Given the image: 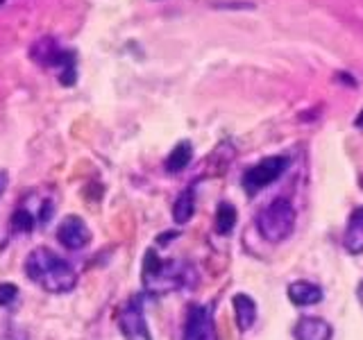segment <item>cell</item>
Segmentation results:
<instances>
[{
	"label": "cell",
	"instance_id": "obj_1",
	"mask_svg": "<svg viewBox=\"0 0 363 340\" xmlns=\"http://www.w3.org/2000/svg\"><path fill=\"white\" fill-rule=\"evenodd\" d=\"M26 275L39 288L62 295L77 286V272L66 259L55 254L50 247H34L26 259Z\"/></svg>",
	"mask_w": 363,
	"mask_h": 340
},
{
	"label": "cell",
	"instance_id": "obj_2",
	"mask_svg": "<svg viewBox=\"0 0 363 340\" xmlns=\"http://www.w3.org/2000/svg\"><path fill=\"white\" fill-rule=\"evenodd\" d=\"M30 60L45 68H57L60 73V82L64 86H71L77 79V68H75V52L62 48L60 41L52 37H41L32 43L30 48Z\"/></svg>",
	"mask_w": 363,
	"mask_h": 340
},
{
	"label": "cell",
	"instance_id": "obj_3",
	"mask_svg": "<svg viewBox=\"0 0 363 340\" xmlns=\"http://www.w3.org/2000/svg\"><path fill=\"white\" fill-rule=\"evenodd\" d=\"M295 220H298V213H295L291 200L277 198L257 215V230L268 243H281L293 234Z\"/></svg>",
	"mask_w": 363,
	"mask_h": 340
},
{
	"label": "cell",
	"instance_id": "obj_4",
	"mask_svg": "<svg viewBox=\"0 0 363 340\" xmlns=\"http://www.w3.org/2000/svg\"><path fill=\"white\" fill-rule=\"evenodd\" d=\"M143 286L152 293H166L179 288L184 283V268H179L177 261L162 259L155 247H150L143 256V270H141Z\"/></svg>",
	"mask_w": 363,
	"mask_h": 340
},
{
	"label": "cell",
	"instance_id": "obj_5",
	"mask_svg": "<svg viewBox=\"0 0 363 340\" xmlns=\"http://www.w3.org/2000/svg\"><path fill=\"white\" fill-rule=\"evenodd\" d=\"M289 166H291V159L286 154H272V157L261 159L259 164L245 170L243 188L250 193V196H255V193H259L261 188L275 184V181L289 170Z\"/></svg>",
	"mask_w": 363,
	"mask_h": 340
},
{
	"label": "cell",
	"instance_id": "obj_6",
	"mask_svg": "<svg viewBox=\"0 0 363 340\" xmlns=\"http://www.w3.org/2000/svg\"><path fill=\"white\" fill-rule=\"evenodd\" d=\"M118 329L125 340H152L150 329H147V322H145L141 295H132V298L121 306Z\"/></svg>",
	"mask_w": 363,
	"mask_h": 340
},
{
	"label": "cell",
	"instance_id": "obj_7",
	"mask_svg": "<svg viewBox=\"0 0 363 340\" xmlns=\"http://www.w3.org/2000/svg\"><path fill=\"white\" fill-rule=\"evenodd\" d=\"M184 340H218L211 306L204 304L191 306L184 322Z\"/></svg>",
	"mask_w": 363,
	"mask_h": 340
},
{
	"label": "cell",
	"instance_id": "obj_8",
	"mask_svg": "<svg viewBox=\"0 0 363 340\" xmlns=\"http://www.w3.org/2000/svg\"><path fill=\"white\" fill-rule=\"evenodd\" d=\"M57 241L66 249H82L91 241V230L79 215H66L57 230Z\"/></svg>",
	"mask_w": 363,
	"mask_h": 340
},
{
	"label": "cell",
	"instance_id": "obj_9",
	"mask_svg": "<svg viewBox=\"0 0 363 340\" xmlns=\"http://www.w3.org/2000/svg\"><path fill=\"white\" fill-rule=\"evenodd\" d=\"M295 340H332L334 329L327 320L315 315H304L298 320V324L293 327Z\"/></svg>",
	"mask_w": 363,
	"mask_h": 340
},
{
	"label": "cell",
	"instance_id": "obj_10",
	"mask_svg": "<svg viewBox=\"0 0 363 340\" xmlns=\"http://www.w3.org/2000/svg\"><path fill=\"white\" fill-rule=\"evenodd\" d=\"M289 300L295 306H313L323 300V288L309 279H298L289 286Z\"/></svg>",
	"mask_w": 363,
	"mask_h": 340
},
{
	"label": "cell",
	"instance_id": "obj_11",
	"mask_svg": "<svg viewBox=\"0 0 363 340\" xmlns=\"http://www.w3.org/2000/svg\"><path fill=\"white\" fill-rule=\"evenodd\" d=\"M234 304V317H236V327L238 332H250L257 322V304L255 300L245 293H238L232 298Z\"/></svg>",
	"mask_w": 363,
	"mask_h": 340
},
{
	"label": "cell",
	"instance_id": "obj_12",
	"mask_svg": "<svg viewBox=\"0 0 363 340\" xmlns=\"http://www.w3.org/2000/svg\"><path fill=\"white\" fill-rule=\"evenodd\" d=\"M193 213H196V191L186 188L179 193L173 204V220L177 225H186L193 218Z\"/></svg>",
	"mask_w": 363,
	"mask_h": 340
},
{
	"label": "cell",
	"instance_id": "obj_13",
	"mask_svg": "<svg viewBox=\"0 0 363 340\" xmlns=\"http://www.w3.org/2000/svg\"><path fill=\"white\" fill-rule=\"evenodd\" d=\"M193 159V145L189 141H179L173 150H170V154L166 157V170L168 173H182Z\"/></svg>",
	"mask_w": 363,
	"mask_h": 340
},
{
	"label": "cell",
	"instance_id": "obj_14",
	"mask_svg": "<svg viewBox=\"0 0 363 340\" xmlns=\"http://www.w3.org/2000/svg\"><path fill=\"white\" fill-rule=\"evenodd\" d=\"M343 247L352 256L363 254V220L361 218H352V215H350L347 230H345V236H343Z\"/></svg>",
	"mask_w": 363,
	"mask_h": 340
},
{
	"label": "cell",
	"instance_id": "obj_15",
	"mask_svg": "<svg viewBox=\"0 0 363 340\" xmlns=\"http://www.w3.org/2000/svg\"><path fill=\"white\" fill-rule=\"evenodd\" d=\"M236 207L232 202H220L218 209H216V232L220 236L232 234V230L236 227Z\"/></svg>",
	"mask_w": 363,
	"mask_h": 340
},
{
	"label": "cell",
	"instance_id": "obj_16",
	"mask_svg": "<svg viewBox=\"0 0 363 340\" xmlns=\"http://www.w3.org/2000/svg\"><path fill=\"white\" fill-rule=\"evenodd\" d=\"M34 225H37V218H34L28 207H18L14 215H11V232L16 234H30Z\"/></svg>",
	"mask_w": 363,
	"mask_h": 340
},
{
	"label": "cell",
	"instance_id": "obj_17",
	"mask_svg": "<svg viewBox=\"0 0 363 340\" xmlns=\"http://www.w3.org/2000/svg\"><path fill=\"white\" fill-rule=\"evenodd\" d=\"M18 298V288L14 286V283H0V306H9L14 304V300Z\"/></svg>",
	"mask_w": 363,
	"mask_h": 340
},
{
	"label": "cell",
	"instance_id": "obj_18",
	"mask_svg": "<svg viewBox=\"0 0 363 340\" xmlns=\"http://www.w3.org/2000/svg\"><path fill=\"white\" fill-rule=\"evenodd\" d=\"M0 340H30V334L23 327L11 324V327L5 329L3 334H0Z\"/></svg>",
	"mask_w": 363,
	"mask_h": 340
},
{
	"label": "cell",
	"instance_id": "obj_19",
	"mask_svg": "<svg viewBox=\"0 0 363 340\" xmlns=\"http://www.w3.org/2000/svg\"><path fill=\"white\" fill-rule=\"evenodd\" d=\"M52 218V202L50 200H43L41 202V207H39V215H37V222L45 225Z\"/></svg>",
	"mask_w": 363,
	"mask_h": 340
},
{
	"label": "cell",
	"instance_id": "obj_20",
	"mask_svg": "<svg viewBox=\"0 0 363 340\" xmlns=\"http://www.w3.org/2000/svg\"><path fill=\"white\" fill-rule=\"evenodd\" d=\"M7 184H9V177H7V170H0V196L5 193V188H7Z\"/></svg>",
	"mask_w": 363,
	"mask_h": 340
},
{
	"label": "cell",
	"instance_id": "obj_21",
	"mask_svg": "<svg viewBox=\"0 0 363 340\" xmlns=\"http://www.w3.org/2000/svg\"><path fill=\"white\" fill-rule=\"evenodd\" d=\"M352 218H361L363 220V207H357L354 211H352Z\"/></svg>",
	"mask_w": 363,
	"mask_h": 340
},
{
	"label": "cell",
	"instance_id": "obj_22",
	"mask_svg": "<svg viewBox=\"0 0 363 340\" xmlns=\"http://www.w3.org/2000/svg\"><path fill=\"white\" fill-rule=\"evenodd\" d=\"M357 298H359V302L363 304V281H361V286L357 288Z\"/></svg>",
	"mask_w": 363,
	"mask_h": 340
},
{
	"label": "cell",
	"instance_id": "obj_23",
	"mask_svg": "<svg viewBox=\"0 0 363 340\" xmlns=\"http://www.w3.org/2000/svg\"><path fill=\"white\" fill-rule=\"evenodd\" d=\"M357 125H359V128H363V113H361V116H359V120H357Z\"/></svg>",
	"mask_w": 363,
	"mask_h": 340
},
{
	"label": "cell",
	"instance_id": "obj_24",
	"mask_svg": "<svg viewBox=\"0 0 363 340\" xmlns=\"http://www.w3.org/2000/svg\"><path fill=\"white\" fill-rule=\"evenodd\" d=\"M0 3H3V0H0Z\"/></svg>",
	"mask_w": 363,
	"mask_h": 340
}]
</instances>
